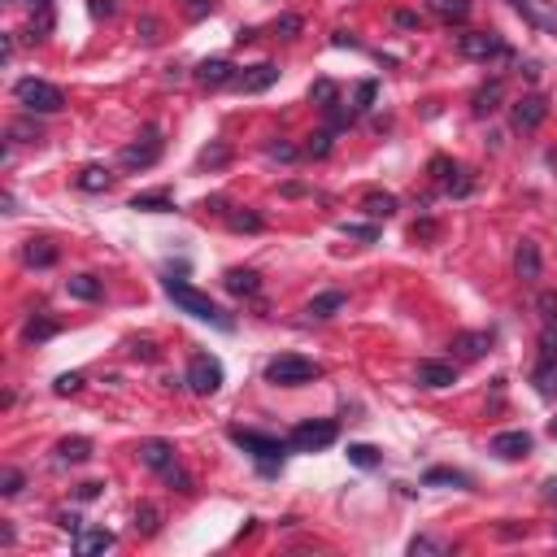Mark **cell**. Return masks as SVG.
Masks as SVG:
<instances>
[{"instance_id": "6da1fadb", "label": "cell", "mask_w": 557, "mask_h": 557, "mask_svg": "<svg viewBox=\"0 0 557 557\" xmlns=\"http://www.w3.org/2000/svg\"><path fill=\"white\" fill-rule=\"evenodd\" d=\"M162 288H165V296L183 309V314H192V318H200V323H214V327H223V331L235 327V318L223 314V309H218V305H214L205 292H197L192 283H183V279H165Z\"/></svg>"}, {"instance_id": "7a4b0ae2", "label": "cell", "mask_w": 557, "mask_h": 557, "mask_svg": "<svg viewBox=\"0 0 557 557\" xmlns=\"http://www.w3.org/2000/svg\"><path fill=\"white\" fill-rule=\"evenodd\" d=\"M227 435H231V444H240L244 453L257 458V466H262L266 475H274V470L283 466V453L292 449L288 440H279V435H262V431H249V426H231Z\"/></svg>"}, {"instance_id": "3957f363", "label": "cell", "mask_w": 557, "mask_h": 557, "mask_svg": "<svg viewBox=\"0 0 557 557\" xmlns=\"http://www.w3.org/2000/svg\"><path fill=\"white\" fill-rule=\"evenodd\" d=\"M323 375V366L314 358H300V353H279V358L266 361V384L274 388H305Z\"/></svg>"}, {"instance_id": "277c9868", "label": "cell", "mask_w": 557, "mask_h": 557, "mask_svg": "<svg viewBox=\"0 0 557 557\" xmlns=\"http://www.w3.org/2000/svg\"><path fill=\"white\" fill-rule=\"evenodd\" d=\"M13 97L27 114H62L66 109V92L57 83H48V79H18Z\"/></svg>"}, {"instance_id": "5b68a950", "label": "cell", "mask_w": 557, "mask_h": 557, "mask_svg": "<svg viewBox=\"0 0 557 557\" xmlns=\"http://www.w3.org/2000/svg\"><path fill=\"white\" fill-rule=\"evenodd\" d=\"M335 435H340V426L331 418H309V423H296L288 431V444H292V453H318V449L335 444Z\"/></svg>"}, {"instance_id": "8992f818", "label": "cell", "mask_w": 557, "mask_h": 557, "mask_svg": "<svg viewBox=\"0 0 557 557\" xmlns=\"http://www.w3.org/2000/svg\"><path fill=\"white\" fill-rule=\"evenodd\" d=\"M183 384H188L197 396H214L218 388H223V361L214 358V353H192Z\"/></svg>"}, {"instance_id": "52a82bcc", "label": "cell", "mask_w": 557, "mask_h": 557, "mask_svg": "<svg viewBox=\"0 0 557 557\" xmlns=\"http://www.w3.org/2000/svg\"><path fill=\"white\" fill-rule=\"evenodd\" d=\"M458 53H461V57H470V62L514 57V53H510V44H505L496 31H466V35H458Z\"/></svg>"}, {"instance_id": "ba28073f", "label": "cell", "mask_w": 557, "mask_h": 557, "mask_svg": "<svg viewBox=\"0 0 557 557\" xmlns=\"http://www.w3.org/2000/svg\"><path fill=\"white\" fill-rule=\"evenodd\" d=\"M157 157H162V131L157 127H148L139 144H127L118 153V162L127 165V170H148V165H157Z\"/></svg>"}, {"instance_id": "9c48e42d", "label": "cell", "mask_w": 557, "mask_h": 557, "mask_svg": "<svg viewBox=\"0 0 557 557\" xmlns=\"http://www.w3.org/2000/svg\"><path fill=\"white\" fill-rule=\"evenodd\" d=\"M414 379H418L423 388H453V384H458V366H453V361L423 358L418 370H414Z\"/></svg>"}, {"instance_id": "30bf717a", "label": "cell", "mask_w": 557, "mask_h": 557, "mask_svg": "<svg viewBox=\"0 0 557 557\" xmlns=\"http://www.w3.org/2000/svg\"><path fill=\"white\" fill-rule=\"evenodd\" d=\"M544 118H549V100L540 97V92H531V97H523L514 105V127L519 131H536Z\"/></svg>"}, {"instance_id": "8fae6325", "label": "cell", "mask_w": 557, "mask_h": 557, "mask_svg": "<svg viewBox=\"0 0 557 557\" xmlns=\"http://www.w3.org/2000/svg\"><path fill=\"white\" fill-rule=\"evenodd\" d=\"M139 461H144L148 470H157V475H165V470H174V466H179V458H174V444H170V440H144V444H139Z\"/></svg>"}, {"instance_id": "7c38bea8", "label": "cell", "mask_w": 557, "mask_h": 557, "mask_svg": "<svg viewBox=\"0 0 557 557\" xmlns=\"http://www.w3.org/2000/svg\"><path fill=\"white\" fill-rule=\"evenodd\" d=\"M496 458H505V461H519L531 453V435L527 431H501V435H492V444H488Z\"/></svg>"}, {"instance_id": "4fadbf2b", "label": "cell", "mask_w": 557, "mask_h": 557, "mask_svg": "<svg viewBox=\"0 0 557 557\" xmlns=\"http://www.w3.org/2000/svg\"><path fill=\"white\" fill-rule=\"evenodd\" d=\"M274 83H279V66H270V62L244 70V74H235V88H240V92H249V97H257V92L274 88Z\"/></svg>"}, {"instance_id": "5bb4252c", "label": "cell", "mask_w": 557, "mask_h": 557, "mask_svg": "<svg viewBox=\"0 0 557 557\" xmlns=\"http://www.w3.org/2000/svg\"><path fill=\"white\" fill-rule=\"evenodd\" d=\"M514 9L523 13L527 22H536L540 31L557 35V9H553V4H549V0H514Z\"/></svg>"}, {"instance_id": "9a60e30c", "label": "cell", "mask_w": 557, "mask_h": 557, "mask_svg": "<svg viewBox=\"0 0 557 557\" xmlns=\"http://www.w3.org/2000/svg\"><path fill=\"white\" fill-rule=\"evenodd\" d=\"M197 83L200 88H227V83H235V66L227 57H209L197 66Z\"/></svg>"}, {"instance_id": "2e32d148", "label": "cell", "mask_w": 557, "mask_h": 557, "mask_svg": "<svg viewBox=\"0 0 557 557\" xmlns=\"http://www.w3.org/2000/svg\"><path fill=\"white\" fill-rule=\"evenodd\" d=\"M431 174L440 179V188L444 192H453V197H466L470 192V179H458L461 165H453L449 157H431Z\"/></svg>"}, {"instance_id": "e0dca14e", "label": "cell", "mask_w": 557, "mask_h": 557, "mask_svg": "<svg viewBox=\"0 0 557 557\" xmlns=\"http://www.w3.org/2000/svg\"><path fill=\"white\" fill-rule=\"evenodd\" d=\"M223 283H227L231 296H257V292H262V274H257V270H249V266H231Z\"/></svg>"}, {"instance_id": "ac0fdd59", "label": "cell", "mask_w": 557, "mask_h": 557, "mask_svg": "<svg viewBox=\"0 0 557 557\" xmlns=\"http://www.w3.org/2000/svg\"><path fill=\"white\" fill-rule=\"evenodd\" d=\"M492 349V331H461L458 340H453V353L466 361H475V358H484Z\"/></svg>"}, {"instance_id": "d6986e66", "label": "cell", "mask_w": 557, "mask_h": 557, "mask_svg": "<svg viewBox=\"0 0 557 557\" xmlns=\"http://www.w3.org/2000/svg\"><path fill=\"white\" fill-rule=\"evenodd\" d=\"M501 97H505V83H501V79L484 83V88L475 92V100H470L475 118H488V114H496V109H501Z\"/></svg>"}, {"instance_id": "ffe728a7", "label": "cell", "mask_w": 557, "mask_h": 557, "mask_svg": "<svg viewBox=\"0 0 557 557\" xmlns=\"http://www.w3.org/2000/svg\"><path fill=\"white\" fill-rule=\"evenodd\" d=\"M74 549H79L83 557L105 553V549H114V531H105V527H88V531L74 536Z\"/></svg>"}, {"instance_id": "44dd1931", "label": "cell", "mask_w": 557, "mask_h": 557, "mask_svg": "<svg viewBox=\"0 0 557 557\" xmlns=\"http://www.w3.org/2000/svg\"><path fill=\"white\" fill-rule=\"evenodd\" d=\"M426 9L440 18V22H466L470 18V9H475V0H426Z\"/></svg>"}, {"instance_id": "7402d4cb", "label": "cell", "mask_w": 557, "mask_h": 557, "mask_svg": "<svg viewBox=\"0 0 557 557\" xmlns=\"http://www.w3.org/2000/svg\"><path fill=\"white\" fill-rule=\"evenodd\" d=\"M514 266H519V279H540V249L531 240H523L519 253H514Z\"/></svg>"}, {"instance_id": "603a6c76", "label": "cell", "mask_w": 557, "mask_h": 557, "mask_svg": "<svg viewBox=\"0 0 557 557\" xmlns=\"http://www.w3.org/2000/svg\"><path fill=\"white\" fill-rule=\"evenodd\" d=\"M66 292L74 296V300H100V292H105V288H100L97 274H70V279H66Z\"/></svg>"}, {"instance_id": "cb8c5ba5", "label": "cell", "mask_w": 557, "mask_h": 557, "mask_svg": "<svg viewBox=\"0 0 557 557\" xmlns=\"http://www.w3.org/2000/svg\"><path fill=\"white\" fill-rule=\"evenodd\" d=\"M74 183H79L83 192H109V183H114V174H109L105 165H83Z\"/></svg>"}, {"instance_id": "d4e9b609", "label": "cell", "mask_w": 557, "mask_h": 557, "mask_svg": "<svg viewBox=\"0 0 557 557\" xmlns=\"http://www.w3.org/2000/svg\"><path fill=\"white\" fill-rule=\"evenodd\" d=\"M22 262L39 266V270H44V266H53V262H57V244H53V240H31V244L22 249Z\"/></svg>"}, {"instance_id": "484cf974", "label": "cell", "mask_w": 557, "mask_h": 557, "mask_svg": "<svg viewBox=\"0 0 557 557\" xmlns=\"http://www.w3.org/2000/svg\"><path fill=\"white\" fill-rule=\"evenodd\" d=\"M531 384H536V392L544 396V401H557V361H540L536 375H531Z\"/></svg>"}, {"instance_id": "4316f807", "label": "cell", "mask_w": 557, "mask_h": 557, "mask_svg": "<svg viewBox=\"0 0 557 557\" xmlns=\"http://www.w3.org/2000/svg\"><path fill=\"white\" fill-rule=\"evenodd\" d=\"M361 209H366L370 218H392V214H396V197H392V192H366V197H361Z\"/></svg>"}, {"instance_id": "83f0119b", "label": "cell", "mask_w": 557, "mask_h": 557, "mask_svg": "<svg viewBox=\"0 0 557 557\" xmlns=\"http://www.w3.org/2000/svg\"><path fill=\"white\" fill-rule=\"evenodd\" d=\"M57 458L62 461H88L92 458V440H88V435H70V440L57 444Z\"/></svg>"}, {"instance_id": "f1b7e54d", "label": "cell", "mask_w": 557, "mask_h": 557, "mask_svg": "<svg viewBox=\"0 0 557 557\" xmlns=\"http://www.w3.org/2000/svg\"><path fill=\"white\" fill-rule=\"evenodd\" d=\"M135 531H139V536H157V531H162V510L144 501V505L135 510Z\"/></svg>"}, {"instance_id": "f546056e", "label": "cell", "mask_w": 557, "mask_h": 557, "mask_svg": "<svg viewBox=\"0 0 557 557\" xmlns=\"http://www.w3.org/2000/svg\"><path fill=\"white\" fill-rule=\"evenodd\" d=\"M131 209H144V214H165V209H174V200H170V192H139V197H131Z\"/></svg>"}, {"instance_id": "4dcf8cb0", "label": "cell", "mask_w": 557, "mask_h": 557, "mask_svg": "<svg viewBox=\"0 0 557 557\" xmlns=\"http://www.w3.org/2000/svg\"><path fill=\"white\" fill-rule=\"evenodd\" d=\"M48 335H57V323L44 318V314H35L31 323L22 327V340H27V344H39V340H48Z\"/></svg>"}, {"instance_id": "1f68e13d", "label": "cell", "mask_w": 557, "mask_h": 557, "mask_svg": "<svg viewBox=\"0 0 557 557\" xmlns=\"http://www.w3.org/2000/svg\"><path fill=\"white\" fill-rule=\"evenodd\" d=\"M335 309H344V292H323L309 300V314H314V318H331Z\"/></svg>"}, {"instance_id": "d6a6232c", "label": "cell", "mask_w": 557, "mask_h": 557, "mask_svg": "<svg viewBox=\"0 0 557 557\" xmlns=\"http://www.w3.org/2000/svg\"><path fill=\"white\" fill-rule=\"evenodd\" d=\"M349 461L361 466V470H375V466L384 461V453H379L375 444H349Z\"/></svg>"}, {"instance_id": "836d02e7", "label": "cell", "mask_w": 557, "mask_h": 557, "mask_svg": "<svg viewBox=\"0 0 557 557\" xmlns=\"http://www.w3.org/2000/svg\"><path fill=\"white\" fill-rule=\"evenodd\" d=\"M309 100H314L318 109H331V105H340V88H335L331 79H318V83L309 88Z\"/></svg>"}, {"instance_id": "e575fe53", "label": "cell", "mask_w": 557, "mask_h": 557, "mask_svg": "<svg viewBox=\"0 0 557 557\" xmlns=\"http://www.w3.org/2000/svg\"><path fill=\"white\" fill-rule=\"evenodd\" d=\"M423 484H453V488H470V479L461 475V470H444V466H435V470H426Z\"/></svg>"}, {"instance_id": "d590c367", "label": "cell", "mask_w": 557, "mask_h": 557, "mask_svg": "<svg viewBox=\"0 0 557 557\" xmlns=\"http://www.w3.org/2000/svg\"><path fill=\"white\" fill-rule=\"evenodd\" d=\"M375 97H379V83H375V79H361L358 92H353V114H366V109L375 105Z\"/></svg>"}, {"instance_id": "8d00e7d4", "label": "cell", "mask_w": 557, "mask_h": 557, "mask_svg": "<svg viewBox=\"0 0 557 557\" xmlns=\"http://www.w3.org/2000/svg\"><path fill=\"white\" fill-rule=\"evenodd\" d=\"M536 309H540V327H544V323H557V292L553 288H544V292L536 296Z\"/></svg>"}, {"instance_id": "74e56055", "label": "cell", "mask_w": 557, "mask_h": 557, "mask_svg": "<svg viewBox=\"0 0 557 557\" xmlns=\"http://www.w3.org/2000/svg\"><path fill=\"white\" fill-rule=\"evenodd\" d=\"M540 361H557V323L540 327Z\"/></svg>"}, {"instance_id": "f35d334b", "label": "cell", "mask_w": 557, "mask_h": 557, "mask_svg": "<svg viewBox=\"0 0 557 557\" xmlns=\"http://www.w3.org/2000/svg\"><path fill=\"white\" fill-rule=\"evenodd\" d=\"M409 553L418 557V553H449V544L444 540H435V536H414L409 540Z\"/></svg>"}, {"instance_id": "ab89813d", "label": "cell", "mask_w": 557, "mask_h": 557, "mask_svg": "<svg viewBox=\"0 0 557 557\" xmlns=\"http://www.w3.org/2000/svg\"><path fill=\"white\" fill-rule=\"evenodd\" d=\"M327 153H331V131H314L309 144H305V157H318V162H323Z\"/></svg>"}, {"instance_id": "60d3db41", "label": "cell", "mask_w": 557, "mask_h": 557, "mask_svg": "<svg viewBox=\"0 0 557 557\" xmlns=\"http://www.w3.org/2000/svg\"><path fill=\"white\" fill-rule=\"evenodd\" d=\"M227 223H231V231H249V235H253V231H262V214H249V209H244V214H231Z\"/></svg>"}, {"instance_id": "b9f144b4", "label": "cell", "mask_w": 557, "mask_h": 557, "mask_svg": "<svg viewBox=\"0 0 557 557\" xmlns=\"http://www.w3.org/2000/svg\"><path fill=\"white\" fill-rule=\"evenodd\" d=\"M79 388H83V375H79V370L57 375V384H53V392H57V396H70V392H79Z\"/></svg>"}, {"instance_id": "7bdbcfd3", "label": "cell", "mask_w": 557, "mask_h": 557, "mask_svg": "<svg viewBox=\"0 0 557 557\" xmlns=\"http://www.w3.org/2000/svg\"><path fill=\"white\" fill-rule=\"evenodd\" d=\"M22 484H27V479H22V470H4V475H0V496H18Z\"/></svg>"}, {"instance_id": "ee69618b", "label": "cell", "mask_w": 557, "mask_h": 557, "mask_svg": "<svg viewBox=\"0 0 557 557\" xmlns=\"http://www.w3.org/2000/svg\"><path fill=\"white\" fill-rule=\"evenodd\" d=\"M227 157H231V153H227V144H209V148L200 153L197 162H200V165H223Z\"/></svg>"}, {"instance_id": "f6af8a7d", "label": "cell", "mask_w": 557, "mask_h": 557, "mask_svg": "<svg viewBox=\"0 0 557 557\" xmlns=\"http://www.w3.org/2000/svg\"><path fill=\"white\" fill-rule=\"evenodd\" d=\"M266 157H274V162H296V148L292 144H266Z\"/></svg>"}, {"instance_id": "bcb514c9", "label": "cell", "mask_w": 557, "mask_h": 557, "mask_svg": "<svg viewBox=\"0 0 557 557\" xmlns=\"http://www.w3.org/2000/svg\"><path fill=\"white\" fill-rule=\"evenodd\" d=\"M279 31H283V39H296V31H300V18H296V13H283V18H279Z\"/></svg>"}, {"instance_id": "7dc6e473", "label": "cell", "mask_w": 557, "mask_h": 557, "mask_svg": "<svg viewBox=\"0 0 557 557\" xmlns=\"http://www.w3.org/2000/svg\"><path fill=\"white\" fill-rule=\"evenodd\" d=\"M162 27H157V18H144V22H139V35H144V39H148V44H157V39H162Z\"/></svg>"}, {"instance_id": "c3c4849f", "label": "cell", "mask_w": 557, "mask_h": 557, "mask_svg": "<svg viewBox=\"0 0 557 557\" xmlns=\"http://www.w3.org/2000/svg\"><path fill=\"white\" fill-rule=\"evenodd\" d=\"M114 9H118V4H114V0H92V13H97V18H109V13H114Z\"/></svg>"}, {"instance_id": "681fc988", "label": "cell", "mask_w": 557, "mask_h": 557, "mask_svg": "<svg viewBox=\"0 0 557 557\" xmlns=\"http://www.w3.org/2000/svg\"><path fill=\"white\" fill-rule=\"evenodd\" d=\"M426 235H435V223H431V218L414 223V240H426Z\"/></svg>"}, {"instance_id": "f907efd6", "label": "cell", "mask_w": 557, "mask_h": 557, "mask_svg": "<svg viewBox=\"0 0 557 557\" xmlns=\"http://www.w3.org/2000/svg\"><path fill=\"white\" fill-rule=\"evenodd\" d=\"M344 235H358V240H375V227H353V223H344Z\"/></svg>"}, {"instance_id": "816d5d0a", "label": "cell", "mask_w": 557, "mask_h": 557, "mask_svg": "<svg viewBox=\"0 0 557 557\" xmlns=\"http://www.w3.org/2000/svg\"><path fill=\"white\" fill-rule=\"evenodd\" d=\"M396 27H418V13H405V9H401V13H396Z\"/></svg>"}, {"instance_id": "f5cc1de1", "label": "cell", "mask_w": 557, "mask_h": 557, "mask_svg": "<svg viewBox=\"0 0 557 557\" xmlns=\"http://www.w3.org/2000/svg\"><path fill=\"white\" fill-rule=\"evenodd\" d=\"M100 488H105V484H83V488H79V496H83V501H92V496H100Z\"/></svg>"}, {"instance_id": "db71d44e", "label": "cell", "mask_w": 557, "mask_h": 557, "mask_svg": "<svg viewBox=\"0 0 557 557\" xmlns=\"http://www.w3.org/2000/svg\"><path fill=\"white\" fill-rule=\"evenodd\" d=\"M62 527H66V531H74V536L83 531V527H79V514H62Z\"/></svg>"}, {"instance_id": "11a10c76", "label": "cell", "mask_w": 557, "mask_h": 557, "mask_svg": "<svg viewBox=\"0 0 557 557\" xmlns=\"http://www.w3.org/2000/svg\"><path fill=\"white\" fill-rule=\"evenodd\" d=\"M544 496H549V501H557V475L549 479V484H544Z\"/></svg>"}, {"instance_id": "9f6ffc18", "label": "cell", "mask_w": 557, "mask_h": 557, "mask_svg": "<svg viewBox=\"0 0 557 557\" xmlns=\"http://www.w3.org/2000/svg\"><path fill=\"white\" fill-rule=\"evenodd\" d=\"M205 9H209V0H197V4H192V18H200Z\"/></svg>"}, {"instance_id": "6f0895ef", "label": "cell", "mask_w": 557, "mask_h": 557, "mask_svg": "<svg viewBox=\"0 0 557 557\" xmlns=\"http://www.w3.org/2000/svg\"><path fill=\"white\" fill-rule=\"evenodd\" d=\"M9 4H18V0H9Z\"/></svg>"}, {"instance_id": "680465c9", "label": "cell", "mask_w": 557, "mask_h": 557, "mask_svg": "<svg viewBox=\"0 0 557 557\" xmlns=\"http://www.w3.org/2000/svg\"><path fill=\"white\" fill-rule=\"evenodd\" d=\"M553 536H557V527H553Z\"/></svg>"}, {"instance_id": "91938a15", "label": "cell", "mask_w": 557, "mask_h": 557, "mask_svg": "<svg viewBox=\"0 0 557 557\" xmlns=\"http://www.w3.org/2000/svg\"><path fill=\"white\" fill-rule=\"evenodd\" d=\"M553 431H557V423H553Z\"/></svg>"}]
</instances>
